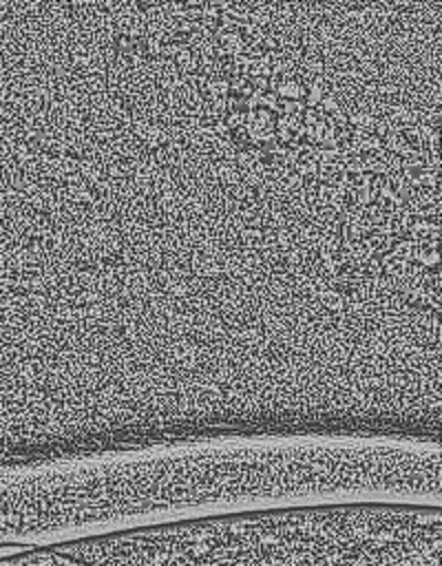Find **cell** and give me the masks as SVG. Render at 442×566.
Instances as JSON below:
<instances>
[{
  "mask_svg": "<svg viewBox=\"0 0 442 566\" xmlns=\"http://www.w3.org/2000/svg\"><path fill=\"white\" fill-rule=\"evenodd\" d=\"M55 548L86 566H440V506L272 509Z\"/></svg>",
  "mask_w": 442,
  "mask_h": 566,
  "instance_id": "6da1fadb",
  "label": "cell"
}]
</instances>
